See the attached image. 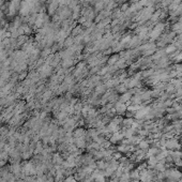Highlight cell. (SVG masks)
<instances>
[{"label":"cell","instance_id":"obj_1","mask_svg":"<svg viewBox=\"0 0 182 182\" xmlns=\"http://www.w3.org/2000/svg\"><path fill=\"white\" fill-rule=\"evenodd\" d=\"M164 28H165V25L163 24V23H159V24H156V26H154V28L152 29V31L150 32V34H149L151 41H154L156 39L160 38V34L162 33V31L164 30Z\"/></svg>","mask_w":182,"mask_h":182},{"label":"cell","instance_id":"obj_6","mask_svg":"<svg viewBox=\"0 0 182 182\" xmlns=\"http://www.w3.org/2000/svg\"><path fill=\"white\" fill-rule=\"evenodd\" d=\"M74 64V60H73V58H67V59H62V67L64 69H67V68H70L71 66Z\"/></svg>","mask_w":182,"mask_h":182},{"label":"cell","instance_id":"obj_12","mask_svg":"<svg viewBox=\"0 0 182 182\" xmlns=\"http://www.w3.org/2000/svg\"><path fill=\"white\" fill-rule=\"evenodd\" d=\"M52 94H53V91L50 90V89H48V90H46V91H44V93H43V100H49L50 99V97H52Z\"/></svg>","mask_w":182,"mask_h":182},{"label":"cell","instance_id":"obj_2","mask_svg":"<svg viewBox=\"0 0 182 182\" xmlns=\"http://www.w3.org/2000/svg\"><path fill=\"white\" fill-rule=\"evenodd\" d=\"M58 8H59L58 0H52L48 3V7H47V12H48L49 15H54L58 10Z\"/></svg>","mask_w":182,"mask_h":182},{"label":"cell","instance_id":"obj_9","mask_svg":"<svg viewBox=\"0 0 182 182\" xmlns=\"http://www.w3.org/2000/svg\"><path fill=\"white\" fill-rule=\"evenodd\" d=\"M74 45V40L72 39L71 36H69V38H67L66 40H64V42H63V46L64 47H71V46H73Z\"/></svg>","mask_w":182,"mask_h":182},{"label":"cell","instance_id":"obj_4","mask_svg":"<svg viewBox=\"0 0 182 182\" xmlns=\"http://www.w3.org/2000/svg\"><path fill=\"white\" fill-rule=\"evenodd\" d=\"M132 92H129V91H126V92H124V93L122 94L121 97H120V101L119 102L121 103H125V102H128V101H130L131 99H132Z\"/></svg>","mask_w":182,"mask_h":182},{"label":"cell","instance_id":"obj_10","mask_svg":"<svg viewBox=\"0 0 182 182\" xmlns=\"http://www.w3.org/2000/svg\"><path fill=\"white\" fill-rule=\"evenodd\" d=\"M176 49H177V46H176V45L170 44V45H168V46L166 47V49H165V53H166V54H171V53H173Z\"/></svg>","mask_w":182,"mask_h":182},{"label":"cell","instance_id":"obj_8","mask_svg":"<svg viewBox=\"0 0 182 182\" xmlns=\"http://www.w3.org/2000/svg\"><path fill=\"white\" fill-rule=\"evenodd\" d=\"M50 54H52V49L50 48H44V49H42V50H41L40 57L42 58V59H45L46 57H48Z\"/></svg>","mask_w":182,"mask_h":182},{"label":"cell","instance_id":"obj_11","mask_svg":"<svg viewBox=\"0 0 182 182\" xmlns=\"http://www.w3.org/2000/svg\"><path fill=\"white\" fill-rule=\"evenodd\" d=\"M118 55H114V56H111V58L108 60V66H115L117 61H118Z\"/></svg>","mask_w":182,"mask_h":182},{"label":"cell","instance_id":"obj_7","mask_svg":"<svg viewBox=\"0 0 182 182\" xmlns=\"http://www.w3.org/2000/svg\"><path fill=\"white\" fill-rule=\"evenodd\" d=\"M104 8H105V5L103 3L101 0H99L98 2L94 5V12L95 13H98V12H101V11H103L104 10Z\"/></svg>","mask_w":182,"mask_h":182},{"label":"cell","instance_id":"obj_3","mask_svg":"<svg viewBox=\"0 0 182 182\" xmlns=\"http://www.w3.org/2000/svg\"><path fill=\"white\" fill-rule=\"evenodd\" d=\"M165 147L168 148V149H177V148H179V144H178L177 139L170 138V139H168V140L166 142Z\"/></svg>","mask_w":182,"mask_h":182},{"label":"cell","instance_id":"obj_14","mask_svg":"<svg viewBox=\"0 0 182 182\" xmlns=\"http://www.w3.org/2000/svg\"><path fill=\"white\" fill-rule=\"evenodd\" d=\"M27 71H23L21 72V73H18V80H23V79H25L27 77Z\"/></svg>","mask_w":182,"mask_h":182},{"label":"cell","instance_id":"obj_15","mask_svg":"<svg viewBox=\"0 0 182 182\" xmlns=\"http://www.w3.org/2000/svg\"><path fill=\"white\" fill-rule=\"evenodd\" d=\"M128 10H129V5H128V3H123L122 7H121V9H120V11L123 12V11H128Z\"/></svg>","mask_w":182,"mask_h":182},{"label":"cell","instance_id":"obj_5","mask_svg":"<svg viewBox=\"0 0 182 182\" xmlns=\"http://www.w3.org/2000/svg\"><path fill=\"white\" fill-rule=\"evenodd\" d=\"M80 34H83V28H81V26H74V28L72 29V36L75 38V36H80Z\"/></svg>","mask_w":182,"mask_h":182},{"label":"cell","instance_id":"obj_13","mask_svg":"<svg viewBox=\"0 0 182 182\" xmlns=\"http://www.w3.org/2000/svg\"><path fill=\"white\" fill-rule=\"evenodd\" d=\"M148 142H146V140H142V142H139V148L140 149H142V150H145V149H147L148 148Z\"/></svg>","mask_w":182,"mask_h":182}]
</instances>
